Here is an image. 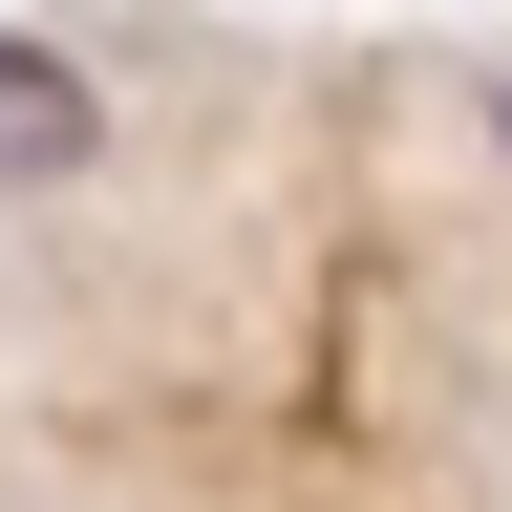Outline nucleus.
Here are the masks:
<instances>
[{
	"instance_id": "f03ea898",
	"label": "nucleus",
	"mask_w": 512,
	"mask_h": 512,
	"mask_svg": "<svg viewBox=\"0 0 512 512\" xmlns=\"http://www.w3.org/2000/svg\"><path fill=\"white\" fill-rule=\"evenodd\" d=\"M491 150H512V86H491Z\"/></svg>"
},
{
	"instance_id": "f257e3e1",
	"label": "nucleus",
	"mask_w": 512,
	"mask_h": 512,
	"mask_svg": "<svg viewBox=\"0 0 512 512\" xmlns=\"http://www.w3.org/2000/svg\"><path fill=\"white\" fill-rule=\"evenodd\" d=\"M107 150V86L64 43H0V192H43V171H86Z\"/></svg>"
}]
</instances>
